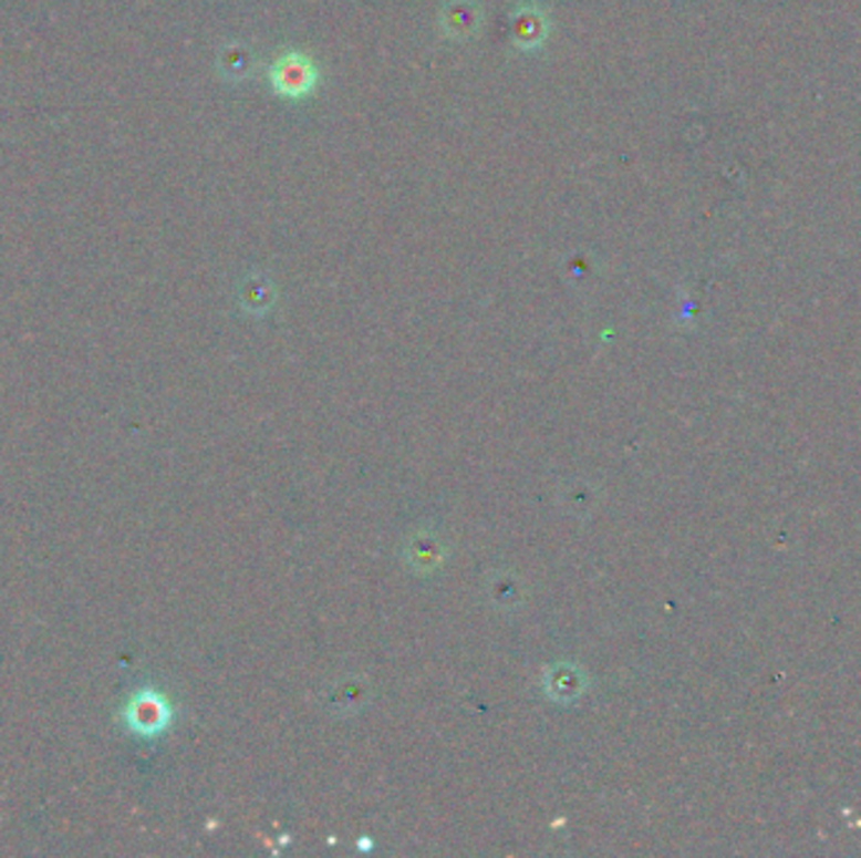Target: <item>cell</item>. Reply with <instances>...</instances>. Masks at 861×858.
<instances>
[{
    "label": "cell",
    "mask_w": 861,
    "mask_h": 858,
    "mask_svg": "<svg viewBox=\"0 0 861 858\" xmlns=\"http://www.w3.org/2000/svg\"><path fill=\"white\" fill-rule=\"evenodd\" d=\"M270 81H272V89L278 91L280 96L305 99L310 91L315 89L318 69L305 53L290 51V53H282L280 59L274 61Z\"/></svg>",
    "instance_id": "2"
},
{
    "label": "cell",
    "mask_w": 861,
    "mask_h": 858,
    "mask_svg": "<svg viewBox=\"0 0 861 858\" xmlns=\"http://www.w3.org/2000/svg\"><path fill=\"white\" fill-rule=\"evenodd\" d=\"M222 69L227 71V76L230 79H245L247 73L252 71L250 51L242 49V45H232V49H227L225 59H222Z\"/></svg>",
    "instance_id": "5"
},
{
    "label": "cell",
    "mask_w": 861,
    "mask_h": 858,
    "mask_svg": "<svg viewBox=\"0 0 861 858\" xmlns=\"http://www.w3.org/2000/svg\"><path fill=\"white\" fill-rule=\"evenodd\" d=\"M511 33H515L517 49H539L547 41L549 18L539 6H519L515 15H511Z\"/></svg>",
    "instance_id": "3"
},
{
    "label": "cell",
    "mask_w": 861,
    "mask_h": 858,
    "mask_svg": "<svg viewBox=\"0 0 861 858\" xmlns=\"http://www.w3.org/2000/svg\"><path fill=\"white\" fill-rule=\"evenodd\" d=\"M479 23L481 13L474 0H452V3H446L442 13L444 33L456 41H466L469 35H474L479 31Z\"/></svg>",
    "instance_id": "4"
},
{
    "label": "cell",
    "mask_w": 861,
    "mask_h": 858,
    "mask_svg": "<svg viewBox=\"0 0 861 858\" xmlns=\"http://www.w3.org/2000/svg\"><path fill=\"white\" fill-rule=\"evenodd\" d=\"M122 720L126 731L149 741V737L162 735L172 725V705L167 703V697H164L162 692L144 688L139 692H134L129 703L124 705Z\"/></svg>",
    "instance_id": "1"
}]
</instances>
